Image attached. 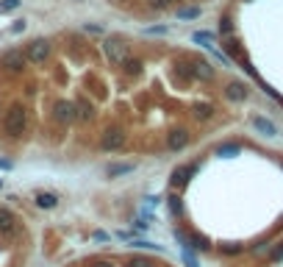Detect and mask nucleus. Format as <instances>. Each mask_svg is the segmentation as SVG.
<instances>
[{"label":"nucleus","mask_w":283,"mask_h":267,"mask_svg":"<svg viewBox=\"0 0 283 267\" xmlns=\"http://www.w3.org/2000/svg\"><path fill=\"white\" fill-rule=\"evenodd\" d=\"M25 131H28V106L17 100L3 114V134H6L8 139H22Z\"/></svg>","instance_id":"f257e3e1"},{"label":"nucleus","mask_w":283,"mask_h":267,"mask_svg":"<svg viewBox=\"0 0 283 267\" xmlns=\"http://www.w3.org/2000/svg\"><path fill=\"white\" fill-rule=\"evenodd\" d=\"M28 56H25V50L22 48H8L0 53V70L6 72V75H25L28 72Z\"/></svg>","instance_id":"f03ea898"},{"label":"nucleus","mask_w":283,"mask_h":267,"mask_svg":"<svg viewBox=\"0 0 283 267\" xmlns=\"http://www.w3.org/2000/svg\"><path fill=\"white\" fill-rule=\"evenodd\" d=\"M25 56H28L31 64L42 67V64H47L50 59H53V42L45 39V36H36V39H31V42L25 45Z\"/></svg>","instance_id":"7ed1b4c3"},{"label":"nucleus","mask_w":283,"mask_h":267,"mask_svg":"<svg viewBox=\"0 0 283 267\" xmlns=\"http://www.w3.org/2000/svg\"><path fill=\"white\" fill-rule=\"evenodd\" d=\"M103 53H106V59L114 67H120V64L131 56V45H128L122 36H106V39H103Z\"/></svg>","instance_id":"20e7f679"},{"label":"nucleus","mask_w":283,"mask_h":267,"mask_svg":"<svg viewBox=\"0 0 283 267\" xmlns=\"http://www.w3.org/2000/svg\"><path fill=\"white\" fill-rule=\"evenodd\" d=\"M128 142V134L122 126H106L103 134H100V148L106 150V153H117V150L125 148Z\"/></svg>","instance_id":"39448f33"},{"label":"nucleus","mask_w":283,"mask_h":267,"mask_svg":"<svg viewBox=\"0 0 283 267\" xmlns=\"http://www.w3.org/2000/svg\"><path fill=\"white\" fill-rule=\"evenodd\" d=\"M189 59V67H191V78L194 81H203V84H211L214 78H217V70H214V64L203 56H186Z\"/></svg>","instance_id":"423d86ee"},{"label":"nucleus","mask_w":283,"mask_h":267,"mask_svg":"<svg viewBox=\"0 0 283 267\" xmlns=\"http://www.w3.org/2000/svg\"><path fill=\"white\" fill-rule=\"evenodd\" d=\"M53 120L58 126H70L75 123V100H67V98H58L53 103Z\"/></svg>","instance_id":"0eeeda50"},{"label":"nucleus","mask_w":283,"mask_h":267,"mask_svg":"<svg viewBox=\"0 0 283 267\" xmlns=\"http://www.w3.org/2000/svg\"><path fill=\"white\" fill-rule=\"evenodd\" d=\"M200 170V162H189V164H178L175 170H172V176H170V184H172V190H181V187H186V184L191 181V176Z\"/></svg>","instance_id":"6e6552de"},{"label":"nucleus","mask_w":283,"mask_h":267,"mask_svg":"<svg viewBox=\"0 0 283 267\" xmlns=\"http://www.w3.org/2000/svg\"><path fill=\"white\" fill-rule=\"evenodd\" d=\"M189 142H191V134H189V128H186V126H178V128H172V131L167 134V148H170L172 153L184 150Z\"/></svg>","instance_id":"1a4fd4ad"},{"label":"nucleus","mask_w":283,"mask_h":267,"mask_svg":"<svg viewBox=\"0 0 283 267\" xmlns=\"http://www.w3.org/2000/svg\"><path fill=\"white\" fill-rule=\"evenodd\" d=\"M222 92H225V98L231 100V103H244V100L250 98V86L244 84V81H228Z\"/></svg>","instance_id":"9d476101"},{"label":"nucleus","mask_w":283,"mask_h":267,"mask_svg":"<svg viewBox=\"0 0 283 267\" xmlns=\"http://www.w3.org/2000/svg\"><path fill=\"white\" fill-rule=\"evenodd\" d=\"M97 117V106L92 103L89 98H78L75 100V120L78 123H92Z\"/></svg>","instance_id":"9b49d317"},{"label":"nucleus","mask_w":283,"mask_h":267,"mask_svg":"<svg viewBox=\"0 0 283 267\" xmlns=\"http://www.w3.org/2000/svg\"><path fill=\"white\" fill-rule=\"evenodd\" d=\"M222 53H228V56L234 59V64L239 62L241 56H247V53H244V48H241V42H239V36H236V34H231V36H222Z\"/></svg>","instance_id":"f8f14e48"},{"label":"nucleus","mask_w":283,"mask_h":267,"mask_svg":"<svg viewBox=\"0 0 283 267\" xmlns=\"http://www.w3.org/2000/svg\"><path fill=\"white\" fill-rule=\"evenodd\" d=\"M11 234H17V217L11 209L0 206V237H11Z\"/></svg>","instance_id":"ddd939ff"},{"label":"nucleus","mask_w":283,"mask_h":267,"mask_svg":"<svg viewBox=\"0 0 283 267\" xmlns=\"http://www.w3.org/2000/svg\"><path fill=\"white\" fill-rule=\"evenodd\" d=\"M120 67H122V72H125L128 78H139L142 72H144V59L142 56H128Z\"/></svg>","instance_id":"4468645a"},{"label":"nucleus","mask_w":283,"mask_h":267,"mask_svg":"<svg viewBox=\"0 0 283 267\" xmlns=\"http://www.w3.org/2000/svg\"><path fill=\"white\" fill-rule=\"evenodd\" d=\"M250 123H253V128L261 134V136H275V134H278V126H275V123H272V120H267V117H261V114H255Z\"/></svg>","instance_id":"2eb2a0df"},{"label":"nucleus","mask_w":283,"mask_h":267,"mask_svg":"<svg viewBox=\"0 0 283 267\" xmlns=\"http://www.w3.org/2000/svg\"><path fill=\"white\" fill-rule=\"evenodd\" d=\"M134 170H136L134 162H111L106 167V176L108 178H122V176H128V173H134Z\"/></svg>","instance_id":"dca6fc26"},{"label":"nucleus","mask_w":283,"mask_h":267,"mask_svg":"<svg viewBox=\"0 0 283 267\" xmlns=\"http://www.w3.org/2000/svg\"><path fill=\"white\" fill-rule=\"evenodd\" d=\"M191 42L205 48V50H214L217 48V34H211V31H194V34H191Z\"/></svg>","instance_id":"f3484780"},{"label":"nucleus","mask_w":283,"mask_h":267,"mask_svg":"<svg viewBox=\"0 0 283 267\" xmlns=\"http://www.w3.org/2000/svg\"><path fill=\"white\" fill-rule=\"evenodd\" d=\"M214 114H217V109H214L211 103H194V106H191V117L197 120V123H205V120H211Z\"/></svg>","instance_id":"a211bd4d"},{"label":"nucleus","mask_w":283,"mask_h":267,"mask_svg":"<svg viewBox=\"0 0 283 267\" xmlns=\"http://www.w3.org/2000/svg\"><path fill=\"white\" fill-rule=\"evenodd\" d=\"M172 67H175V75L181 78L184 84H191V81H194V78H191V67H189V59H186V56L175 59V64H172Z\"/></svg>","instance_id":"6ab92c4d"},{"label":"nucleus","mask_w":283,"mask_h":267,"mask_svg":"<svg viewBox=\"0 0 283 267\" xmlns=\"http://www.w3.org/2000/svg\"><path fill=\"white\" fill-rule=\"evenodd\" d=\"M34 203L39 206V209H56V206H58V195H56V192H36Z\"/></svg>","instance_id":"aec40b11"},{"label":"nucleus","mask_w":283,"mask_h":267,"mask_svg":"<svg viewBox=\"0 0 283 267\" xmlns=\"http://www.w3.org/2000/svg\"><path fill=\"white\" fill-rule=\"evenodd\" d=\"M241 153V145L239 142H222V145H217V156L220 159H234V156Z\"/></svg>","instance_id":"412c9836"},{"label":"nucleus","mask_w":283,"mask_h":267,"mask_svg":"<svg viewBox=\"0 0 283 267\" xmlns=\"http://www.w3.org/2000/svg\"><path fill=\"white\" fill-rule=\"evenodd\" d=\"M200 14H203V8H200V6H186V8H178V11H175L178 20H197Z\"/></svg>","instance_id":"4be33fe9"},{"label":"nucleus","mask_w":283,"mask_h":267,"mask_svg":"<svg viewBox=\"0 0 283 267\" xmlns=\"http://www.w3.org/2000/svg\"><path fill=\"white\" fill-rule=\"evenodd\" d=\"M167 206H170V211L175 214V217H181V214H184V198L178 195V192H172V195L167 198Z\"/></svg>","instance_id":"5701e85b"},{"label":"nucleus","mask_w":283,"mask_h":267,"mask_svg":"<svg viewBox=\"0 0 283 267\" xmlns=\"http://www.w3.org/2000/svg\"><path fill=\"white\" fill-rule=\"evenodd\" d=\"M189 248H191V251H208L211 242H208L203 234H189Z\"/></svg>","instance_id":"b1692460"},{"label":"nucleus","mask_w":283,"mask_h":267,"mask_svg":"<svg viewBox=\"0 0 283 267\" xmlns=\"http://www.w3.org/2000/svg\"><path fill=\"white\" fill-rule=\"evenodd\" d=\"M220 34H222V36H231V34H236L234 14H222V17H220Z\"/></svg>","instance_id":"393cba45"},{"label":"nucleus","mask_w":283,"mask_h":267,"mask_svg":"<svg viewBox=\"0 0 283 267\" xmlns=\"http://www.w3.org/2000/svg\"><path fill=\"white\" fill-rule=\"evenodd\" d=\"M147 3V8H153V11H164V8L172 6V0H144Z\"/></svg>","instance_id":"a878e982"},{"label":"nucleus","mask_w":283,"mask_h":267,"mask_svg":"<svg viewBox=\"0 0 283 267\" xmlns=\"http://www.w3.org/2000/svg\"><path fill=\"white\" fill-rule=\"evenodd\" d=\"M20 3H22V0H0V14H6V11H17Z\"/></svg>","instance_id":"bb28decb"},{"label":"nucleus","mask_w":283,"mask_h":267,"mask_svg":"<svg viewBox=\"0 0 283 267\" xmlns=\"http://www.w3.org/2000/svg\"><path fill=\"white\" fill-rule=\"evenodd\" d=\"M181 259L186 262V267H200V262L194 259V256H191V251H189V248H181Z\"/></svg>","instance_id":"cd10ccee"},{"label":"nucleus","mask_w":283,"mask_h":267,"mask_svg":"<svg viewBox=\"0 0 283 267\" xmlns=\"http://www.w3.org/2000/svg\"><path fill=\"white\" fill-rule=\"evenodd\" d=\"M167 25H150V28H144V36H164L167 34Z\"/></svg>","instance_id":"c85d7f7f"},{"label":"nucleus","mask_w":283,"mask_h":267,"mask_svg":"<svg viewBox=\"0 0 283 267\" xmlns=\"http://www.w3.org/2000/svg\"><path fill=\"white\" fill-rule=\"evenodd\" d=\"M241 251H244L241 245H222V253H225V256H236V253H241Z\"/></svg>","instance_id":"c756f323"},{"label":"nucleus","mask_w":283,"mask_h":267,"mask_svg":"<svg viewBox=\"0 0 283 267\" xmlns=\"http://www.w3.org/2000/svg\"><path fill=\"white\" fill-rule=\"evenodd\" d=\"M134 228H136V231H147V228H150V220H147V217H139V220L134 223Z\"/></svg>","instance_id":"7c9ffc66"},{"label":"nucleus","mask_w":283,"mask_h":267,"mask_svg":"<svg viewBox=\"0 0 283 267\" xmlns=\"http://www.w3.org/2000/svg\"><path fill=\"white\" fill-rule=\"evenodd\" d=\"M84 31H86V34H103V28H100V25H94V22H86Z\"/></svg>","instance_id":"2f4dec72"},{"label":"nucleus","mask_w":283,"mask_h":267,"mask_svg":"<svg viewBox=\"0 0 283 267\" xmlns=\"http://www.w3.org/2000/svg\"><path fill=\"white\" fill-rule=\"evenodd\" d=\"M281 259H283V242L275 248V251H272V262H281Z\"/></svg>","instance_id":"473e14b6"},{"label":"nucleus","mask_w":283,"mask_h":267,"mask_svg":"<svg viewBox=\"0 0 283 267\" xmlns=\"http://www.w3.org/2000/svg\"><path fill=\"white\" fill-rule=\"evenodd\" d=\"M20 31H25V20H17L14 25H11V34H20Z\"/></svg>","instance_id":"72a5a7b5"},{"label":"nucleus","mask_w":283,"mask_h":267,"mask_svg":"<svg viewBox=\"0 0 283 267\" xmlns=\"http://www.w3.org/2000/svg\"><path fill=\"white\" fill-rule=\"evenodd\" d=\"M131 267H153V265H150L147 259H134V262H131Z\"/></svg>","instance_id":"f704fd0d"},{"label":"nucleus","mask_w":283,"mask_h":267,"mask_svg":"<svg viewBox=\"0 0 283 267\" xmlns=\"http://www.w3.org/2000/svg\"><path fill=\"white\" fill-rule=\"evenodd\" d=\"M0 170H14V164L8 162V159H3V156H0Z\"/></svg>","instance_id":"c9c22d12"},{"label":"nucleus","mask_w":283,"mask_h":267,"mask_svg":"<svg viewBox=\"0 0 283 267\" xmlns=\"http://www.w3.org/2000/svg\"><path fill=\"white\" fill-rule=\"evenodd\" d=\"M94 267H111V265H106V262H100V265H94Z\"/></svg>","instance_id":"e433bc0d"},{"label":"nucleus","mask_w":283,"mask_h":267,"mask_svg":"<svg viewBox=\"0 0 283 267\" xmlns=\"http://www.w3.org/2000/svg\"><path fill=\"white\" fill-rule=\"evenodd\" d=\"M172 3H184V0H172Z\"/></svg>","instance_id":"4c0bfd02"},{"label":"nucleus","mask_w":283,"mask_h":267,"mask_svg":"<svg viewBox=\"0 0 283 267\" xmlns=\"http://www.w3.org/2000/svg\"><path fill=\"white\" fill-rule=\"evenodd\" d=\"M0 187H3V181H0Z\"/></svg>","instance_id":"58836bf2"}]
</instances>
